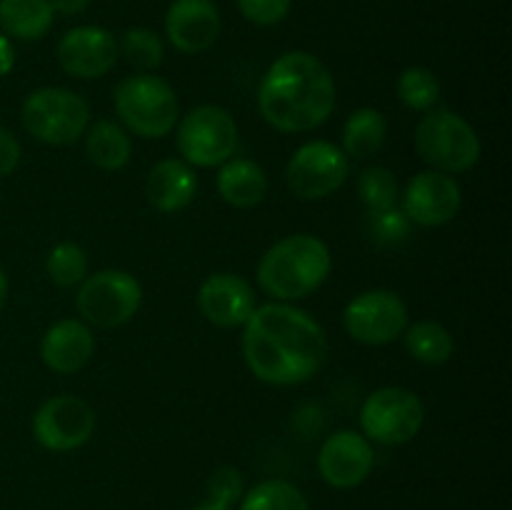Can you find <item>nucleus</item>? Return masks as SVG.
I'll list each match as a JSON object with an SVG mask.
<instances>
[{
    "instance_id": "2f4dec72",
    "label": "nucleus",
    "mask_w": 512,
    "mask_h": 510,
    "mask_svg": "<svg viewBox=\"0 0 512 510\" xmlns=\"http://www.w3.org/2000/svg\"><path fill=\"white\" fill-rule=\"evenodd\" d=\"M240 15L258 28H273L290 15L293 0H235Z\"/></svg>"
},
{
    "instance_id": "dca6fc26",
    "label": "nucleus",
    "mask_w": 512,
    "mask_h": 510,
    "mask_svg": "<svg viewBox=\"0 0 512 510\" xmlns=\"http://www.w3.org/2000/svg\"><path fill=\"white\" fill-rule=\"evenodd\" d=\"M258 305L253 283L238 273H213L200 283L198 308L218 328H243Z\"/></svg>"
},
{
    "instance_id": "f8f14e48",
    "label": "nucleus",
    "mask_w": 512,
    "mask_h": 510,
    "mask_svg": "<svg viewBox=\"0 0 512 510\" xmlns=\"http://www.w3.org/2000/svg\"><path fill=\"white\" fill-rule=\"evenodd\" d=\"M95 425L98 415L93 405L70 393L43 400L30 420L35 443L50 453H73L83 448L93 438Z\"/></svg>"
},
{
    "instance_id": "c756f323",
    "label": "nucleus",
    "mask_w": 512,
    "mask_h": 510,
    "mask_svg": "<svg viewBox=\"0 0 512 510\" xmlns=\"http://www.w3.org/2000/svg\"><path fill=\"white\" fill-rule=\"evenodd\" d=\"M365 228H368L370 240H373L378 248H398L413 233V223L408 220V215L400 210V205L388 210H375L368 213L365 218Z\"/></svg>"
},
{
    "instance_id": "6e6552de",
    "label": "nucleus",
    "mask_w": 512,
    "mask_h": 510,
    "mask_svg": "<svg viewBox=\"0 0 512 510\" xmlns=\"http://www.w3.org/2000/svg\"><path fill=\"white\" fill-rule=\"evenodd\" d=\"M143 305V285L133 273L120 268L95 270L78 285L75 308L83 323L98 330H113L130 323Z\"/></svg>"
},
{
    "instance_id": "39448f33",
    "label": "nucleus",
    "mask_w": 512,
    "mask_h": 510,
    "mask_svg": "<svg viewBox=\"0 0 512 510\" xmlns=\"http://www.w3.org/2000/svg\"><path fill=\"white\" fill-rule=\"evenodd\" d=\"M415 150L430 170L460 175L480 163L483 143L463 115L450 108H433L423 113L415 128Z\"/></svg>"
},
{
    "instance_id": "c85d7f7f",
    "label": "nucleus",
    "mask_w": 512,
    "mask_h": 510,
    "mask_svg": "<svg viewBox=\"0 0 512 510\" xmlns=\"http://www.w3.org/2000/svg\"><path fill=\"white\" fill-rule=\"evenodd\" d=\"M358 198L368 213L395 208L400 200V183L385 165H368L358 175Z\"/></svg>"
},
{
    "instance_id": "4be33fe9",
    "label": "nucleus",
    "mask_w": 512,
    "mask_h": 510,
    "mask_svg": "<svg viewBox=\"0 0 512 510\" xmlns=\"http://www.w3.org/2000/svg\"><path fill=\"white\" fill-rule=\"evenodd\" d=\"M55 23L50 0H0V33L10 40H43Z\"/></svg>"
},
{
    "instance_id": "aec40b11",
    "label": "nucleus",
    "mask_w": 512,
    "mask_h": 510,
    "mask_svg": "<svg viewBox=\"0 0 512 510\" xmlns=\"http://www.w3.org/2000/svg\"><path fill=\"white\" fill-rule=\"evenodd\" d=\"M215 188H218V195L223 198V203H228L230 208L250 210L263 203L270 183L263 165L250 158L233 155V158L225 160L218 168Z\"/></svg>"
},
{
    "instance_id": "cd10ccee",
    "label": "nucleus",
    "mask_w": 512,
    "mask_h": 510,
    "mask_svg": "<svg viewBox=\"0 0 512 510\" xmlns=\"http://www.w3.org/2000/svg\"><path fill=\"white\" fill-rule=\"evenodd\" d=\"M118 55L138 73H155L165 58L163 38L150 28H130L118 40Z\"/></svg>"
},
{
    "instance_id": "412c9836",
    "label": "nucleus",
    "mask_w": 512,
    "mask_h": 510,
    "mask_svg": "<svg viewBox=\"0 0 512 510\" xmlns=\"http://www.w3.org/2000/svg\"><path fill=\"white\" fill-rule=\"evenodd\" d=\"M85 155L95 168L105 173L123 170L133 158V138L128 130L115 120H95L88 125L83 135Z\"/></svg>"
},
{
    "instance_id": "a878e982",
    "label": "nucleus",
    "mask_w": 512,
    "mask_h": 510,
    "mask_svg": "<svg viewBox=\"0 0 512 510\" xmlns=\"http://www.w3.org/2000/svg\"><path fill=\"white\" fill-rule=\"evenodd\" d=\"M45 275L50 283L63 290H73L90 275V260L83 245L73 240H60L48 250L45 258Z\"/></svg>"
},
{
    "instance_id": "5701e85b",
    "label": "nucleus",
    "mask_w": 512,
    "mask_h": 510,
    "mask_svg": "<svg viewBox=\"0 0 512 510\" xmlns=\"http://www.w3.org/2000/svg\"><path fill=\"white\" fill-rule=\"evenodd\" d=\"M343 153L350 160H365L373 158L383 150L385 140H388V120L373 105H363V108L353 110L348 120L343 123Z\"/></svg>"
},
{
    "instance_id": "1a4fd4ad",
    "label": "nucleus",
    "mask_w": 512,
    "mask_h": 510,
    "mask_svg": "<svg viewBox=\"0 0 512 510\" xmlns=\"http://www.w3.org/2000/svg\"><path fill=\"white\" fill-rule=\"evenodd\" d=\"M358 420L360 433L370 443L398 448L418 438L425 425V405L415 390L383 385L363 400Z\"/></svg>"
},
{
    "instance_id": "e433bc0d",
    "label": "nucleus",
    "mask_w": 512,
    "mask_h": 510,
    "mask_svg": "<svg viewBox=\"0 0 512 510\" xmlns=\"http://www.w3.org/2000/svg\"><path fill=\"white\" fill-rule=\"evenodd\" d=\"M190 510H233V508H230V505H223V503H215V500L205 498V500H203V503H198V505H195V508H190Z\"/></svg>"
},
{
    "instance_id": "7ed1b4c3",
    "label": "nucleus",
    "mask_w": 512,
    "mask_h": 510,
    "mask_svg": "<svg viewBox=\"0 0 512 510\" xmlns=\"http://www.w3.org/2000/svg\"><path fill=\"white\" fill-rule=\"evenodd\" d=\"M330 270V245L313 233H293L265 250L255 278L260 290L278 303H298L323 288Z\"/></svg>"
},
{
    "instance_id": "6ab92c4d",
    "label": "nucleus",
    "mask_w": 512,
    "mask_h": 510,
    "mask_svg": "<svg viewBox=\"0 0 512 510\" xmlns=\"http://www.w3.org/2000/svg\"><path fill=\"white\" fill-rule=\"evenodd\" d=\"M198 195V173L183 158H163L145 178V200L158 213H180Z\"/></svg>"
},
{
    "instance_id": "7c9ffc66",
    "label": "nucleus",
    "mask_w": 512,
    "mask_h": 510,
    "mask_svg": "<svg viewBox=\"0 0 512 510\" xmlns=\"http://www.w3.org/2000/svg\"><path fill=\"white\" fill-rule=\"evenodd\" d=\"M245 493V478L235 465H220L205 485V498L235 508Z\"/></svg>"
},
{
    "instance_id": "20e7f679",
    "label": "nucleus",
    "mask_w": 512,
    "mask_h": 510,
    "mask_svg": "<svg viewBox=\"0 0 512 510\" xmlns=\"http://www.w3.org/2000/svg\"><path fill=\"white\" fill-rule=\"evenodd\" d=\"M113 108L120 125L145 140L165 138L180 120L178 93L155 73H135L120 80L113 90Z\"/></svg>"
},
{
    "instance_id": "4468645a",
    "label": "nucleus",
    "mask_w": 512,
    "mask_h": 510,
    "mask_svg": "<svg viewBox=\"0 0 512 510\" xmlns=\"http://www.w3.org/2000/svg\"><path fill=\"white\" fill-rule=\"evenodd\" d=\"M375 448L360 430L340 428L323 440L318 450V473L330 488L353 490L370 478Z\"/></svg>"
},
{
    "instance_id": "ddd939ff",
    "label": "nucleus",
    "mask_w": 512,
    "mask_h": 510,
    "mask_svg": "<svg viewBox=\"0 0 512 510\" xmlns=\"http://www.w3.org/2000/svg\"><path fill=\"white\" fill-rule=\"evenodd\" d=\"M400 210L420 228H440L448 225L463 205V190L455 175L440 170H420L400 190Z\"/></svg>"
},
{
    "instance_id": "c9c22d12",
    "label": "nucleus",
    "mask_w": 512,
    "mask_h": 510,
    "mask_svg": "<svg viewBox=\"0 0 512 510\" xmlns=\"http://www.w3.org/2000/svg\"><path fill=\"white\" fill-rule=\"evenodd\" d=\"M8 293H10V283H8V275L5 270L0 268V313H3L5 303H8Z\"/></svg>"
},
{
    "instance_id": "f704fd0d",
    "label": "nucleus",
    "mask_w": 512,
    "mask_h": 510,
    "mask_svg": "<svg viewBox=\"0 0 512 510\" xmlns=\"http://www.w3.org/2000/svg\"><path fill=\"white\" fill-rule=\"evenodd\" d=\"M55 15H65V18H73V15H80L88 10L90 0H50Z\"/></svg>"
},
{
    "instance_id": "473e14b6",
    "label": "nucleus",
    "mask_w": 512,
    "mask_h": 510,
    "mask_svg": "<svg viewBox=\"0 0 512 510\" xmlns=\"http://www.w3.org/2000/svg\"><path fill=\"white\" fill-rule=\"evenodd\" d=\"M20 155H23L20 140L5 125H0V178H5V175L18 168Z\"/></svg>"
},
{
    "instance_id": "f257e3e1",
    "label": "nucleus",
    "mask_w": 512,
    "mask_h": 510,
    "mask_svg": "<svg viewBox=\"0 0 512 510\" xmlns=\"http://www.w3.org/2000/svg\"><path fill=\"white\" fill-rule=\"evenodd\" d=\"M323 325L295 303L255 305L243 325V360L265 385L290 388L313 380L328 360Z\"/></svg>"
},
{
    "instance_id": "b1692460",
    "label": "nucleus",
    "mask_w": 512,
    "mask_h": 510,
    "mask_svg": "<svg viewBox=\"0 0 512 510\" xmlns=\"http://www.w3.org/2000/svg\"><path fill=\"white\" fill-rule=\"evenodd\" d=\"M410 358L423 365H443L453 358L455 338L438 320H415L408 323L403 338Z\"/></svg>"
},
{
    "instance_id": "393cba45",
    "label": "nucleus",
    "mask_w": 512,
    "mask_h": 510,
    "mask_svg": "<svg viewBox=\"0 0 512 510\" xmlns=\"http://www.w3.org/2000/svg\"><path fill=\"white\" fill-rule=\"evenodd\" d=\"M238 510H310V503L298 485L283 478H270L245 488Z\"/></svg>"
},
{
    "instance_id": "f03ea898",
    "label": "nucleus",
    "mask_w": 512,
    "mask_h": 510,
    "mask_svg": "<svg viewBox=\"0 0 512 510\" xmlns=\"http://www.w3.org/2000/svg\"><path fill=\"white\" fill-rule=\"evenodd\" d=\"M338 85L318 55L288 50L278 55L258 85L260 118L278 133H310L333 115Z\"/></svg>"
},
{
    "instance_id": "f3484780",
    "label": "nucleus",
    "mask_w": 512,
    "mask_h": 510,
    "mask_svg": "<svg viewBox=\"0 0 512 510\" xmlns=\"http://www.w3.org/2000/svg\"><path fill=\"white\" fill-rule=\"evenodd\" d=\"M223 20L213 0H173L165 13V35L170 45L185 55L213 48Z\"/></svg>"
},
{
    "instance_id": "0eeeda50",
    "label": "nucleus",
    "mask_w": 512,
    "mask_h": 510,
    "mask_svg": "<svg viewBox=\"0 0 512 510\" xmlns=\"http://www.w3.org/2000/svg\"><path fill=\"white\" fill-rule=\"evenodd\" d=\"M178 153L190 168H220L238 153L240 128L228 108L203 103L180 115L175 125Z\"/></svg>"
},
{
    "instance_id": "423d86ee",
    "label": "nucleus",
    "mask_w": 512,
    "mask_h": 510,
    "mask_svg": "<svg viewBox=\"0 0 512 510\" xmlns=\"http://www.w3.org/2000/svg\"><path fill=\"white\" fill-rule=\"evenodd\" d=\"M20 123L40 143L65 148L78 143L88 130L90 105L75 90L63 85H43L23 100Z\"/></svg>"
},
{
    "instance_id": "bb28decb",
    "label": "nucleus",
    "mask_w": 512,
    "mask_h": 510,
    "mask_svg": "<svg viewBox=\"0 0 512 510\" xmlns=\"http://www.w3.org/2000/svg\"><path fill=\"white\" fill-rule=\"evenodd\" d=\"M395 93L398 100L413 113H428V110L438 108L440 103V80L425 65H410L403 73L398 75V83H395Z\"/></svg>"
},
{
    "instance_id": "9d476101",
    "label": "nucleus",
    "mask_w": 512,
    "mask_h": 510,
    "mask_svg": "<svg viewBox=\"0 0 512 510\" xmlns=\"http://www.w3.org/2000/svg\"><path fill=\"white\" fill-rule=\"evenodd\" d=\"M350 158L330 140H308L290 155L285 165V185L298 200L318 203L345 185Z\"/></svg>"
},
{
    "instance_id": "2eb2a0df",
    "label": "nucleus",
    "mask_w": 512,
    "mask_h": 510,
    "mask_svg": "<svg viewBox=\"0 0 512 510\" xmlns=\"http://www.w3.org/2000/svg\"><path fill=\"white\" fill-rule=\"evenodd\" d=\"M55 55L70 78L98 80L118 63V38L100 25H78L65 30Z\"/></svg>"
},
{
    "instance_id": "9b49d317",
    "label": "nucleus",
    "mask_w": 512,
    "mask_h": 510,
    "mask_svg": "<svg viewBox=\"0 0 512 510\" xmlns=\"http://www.w3.org/2000/svg\"><path fill=\"white\" fill-rule=\"evenodd\" d=\"M410 323L405 300L390 288H370L348 300L343 310V328L355 343L380 348L403 338Z\"/></svg>"
},
{
    "instance_id": "a211bd4d",
    "label": "nucleus",
    "mask_w": 512,
    "mask_h": 510,
    "mask_svg": "<svg viewBox=\"0 0 512 510\" xmlns=\"http://www.w3.org/2000/svg\"><path fill=\"white\" fill-rule=\"evenodd\" d=\"M95 335L80 318H63L40 338V360L55 375H75L93 360Z\"/></svg>"
},
{
    "instance_id": "72a5a7b5",
    "label": "nucleus",
    "mask_w": 512,
    "mask_h": 510,
    "mask_svg": "<svg viewBox=\"0 0 512 510\" xmlns=\"http://www.w3.org/2000/svg\"><path fill=\"white\" fill-rule=\"evenodd\" d=\"M15 68V48H13V40L8 35L0 33V78L10 73Z\"/></svg>"
}]
</instances>
